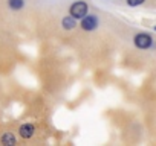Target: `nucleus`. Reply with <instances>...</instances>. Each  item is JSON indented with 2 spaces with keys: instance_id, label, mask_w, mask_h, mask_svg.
<instances>
[{
  "instance_id": "obj_1",
  "label": "nucleus",
  "mask_w": 156,
  "mask_h": 146,
  "mask_svg": "<svg viewBox=\"0 0 156 146\" xmlns=\"http://www.w3.org/2000/svg\"><path fill=\"white\" fill-rule=\"evenodd\" d=\"M87 11H89V6H87L86 2H75L69 8V12H70V15L75 20H81L83 17H86L87 15Z\"/></svg>"
},
{
  "instance_id": "obj_2",
  "label": "nucleus",
  "mask_w": 156,
  "mask_h": 146,
  "mask_svg": "<svg viewBox=\"0 0 156 146\" xmlns=\"http://www.w3.org/2000/svg\"><path fill=\"white\" fill-rule=\"evenodd\" d=\"M81 28L84 29V31H94V29H97L98 28V25H100V20H98V17H95V15H86V17H83L81 18Z\"/></svg>"
},
{
  "instance_id": "obj_3",
  "label": "nucleus",
  "mask_w": 156,
  "mask_h": 146,
  "mask_svg": "<svg viewBox=\"0 0 156 146\" xmlns=\"http://www.w3.org/2000/svg\"><path fill=\"white\" fill-rule=\"evenodd\" d=\"M151 37L148 35V34H138L136 37H135V46L138 47V49H142V50H145V49H148L150 46H151Z\"/></svg>"
},
{
  "instance_id": "obj_4",
  "label": "nucleus",
  "mask_w": 156,
  "mask_h": 146,
  "mask_svg": "<svg viewBox=\"0 0 156 146\" xmlns=\"http://www.w3.org/2000/svg\"><path fill=\"white\" fill-rule=\"evenodd\" d=\"M19 134H20V137H23V138H31V137L34 135V125H31V123L22 125L20 129H19Z\"/></svg>"
},
{
  "instance_id": "obj_5",
  "label": "nucleus",
  "mask_w": 156,
  "mask_h": 146,
  "mask_svg": "<svg viewBox=\"0 0 156 146\" xmlns=\"http://www.w3.org/2000/svg\"><path fill=\"white\" fill-rule=\"evenodd\" d=\"M0 141L5 146H12V144H16V137H14L12 132H5L2 135V138H0Z\"/></svg>"
},
{
  "instance_id": "obj_6",
  "label": "nucleus",
  "mask_w": 156,
  "mask_h": 146,
  "mask_svg": "<svg viewBox=\"0 0 156 146\" xmlns=\"http://www.w3.org/2000/svg\"><path fill=\"white\" fill-rule=\"evenodd\" d=\"M61 25H63V28H64L66 31H70V29H73V28L76 26V20H75L72 15H67V17L63 18Z\"/></svg>"
},
{
  "instance_id": "obj_7",
  "label": "nucleus",
  "mask_w": 156,
  "mask_h": 146,
  "mask_svg": "<svg viewBox=\"0 0 156 146\" xmlns=\"http://www.w3.org/2000/svg\"><path fill=\"white\" fill-rule=\"evenodd\" d=\"M8 5H9V8H11V9L19 11V9H22V8H23L25 2H23V0H8Z\"/></svg>"
},
{
  "instance_id": "obj_8",
  "label": "nucleus",
  "mask_w": 156,
  "mask_h": 146,
  "mask_svg": "<svg viewBox=\"0 0 156 146\" xmlns=\"http://www.w3.org/2000/svg\"><path fill=\"white\" fill-rule=\"evenodd\" d=\"M144 0H127V5L129 6H138V5H142Z\"/></svg>"
},
{
  "instance_id": "obj_9",
  "label": "nucleus",
  "mask_w": 156,
  "mask_h": 146,
  "mask_svg": "<svg viewBox=\"0 0 156 146\" xmlns=\"http://www.w3.org/2000/svg\"><path fill=\"white\" fill-rule=\"evenodd\" d=\"M154 29H156V26H154Z\"/></svg>"
}]
</instances>
